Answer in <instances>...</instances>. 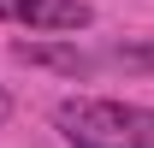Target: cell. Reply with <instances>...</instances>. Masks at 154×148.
I'll list each match as a JSON object with an SVG mask.
<instances>
[{
    "mask_svg": "<svg viewBox=\"0 0 154 148\" xmlns=\"http://www.w3.org/2000/svg\"><path fill=\"white\" fill-rule=\"evenodd\" d=\"M6 119H12V95L0 89V125H6Z\"/></svg>",
    "mask_w": 154,
    "mask_h": 148,
    "instance_id": "5b68a950",
    "label": "cell"
},
{
    "mask_svg": "<svg viewBox=\"0 0 154 148\" xmlns=\"http://www.w3.org/2000/svg\"><path fill=\"white\" fill-rule=\"evenodd\" d=\"M12 59L18 65H42V71H59V77H89L95 59L71 48V42H12Z\"/></svg>",
    "mask_w": 154,
    "mask_h": 148,
    "instance_id": "3957f363",
    "label": "cell"
},
{
    "mask_svg": "<svg viewBox=\"0 0 154 148\" xmlns=\"http://www.w3.org/2000/svg\"><path fill=\"white\" fill-rule=\"evenodd\" d=\"M83 0H0V24H30V30H89Z\"/></svg>",
    "mask_w": 154,
    "mask_h": 148,
    "instance_id": "7a4b0ae2",
    "label": "cell"
},
{
    "mask_svg": "<svg viewBox=\"0 0 154 148\" xmlns=\"http://www.w3.org/2000/svg\"><path fill=\"white\" fill-rule=\"evenodd\" d=\"M54 125L71 148H154V107H136V101L71 95L54 107Z\"/></svg>",
    "mask_w": 154,
    "mask_h": 148,
    "instance_id": "6da1fadb",
    "label": "cell"
},
{
    "mask_svg": "<svg viewBox=\"0 0 154 148\" xmlns=\"http://www.w3.org/2000/svg\"><path fill=\"white\" fill-rule=\"evenodd\" d=\"M107 59H113V65H125V71L154 77V42H119V48H107Z\"/></svg>",
    "mask_w": 154,
    "mask_h": 148,
    "instance_id": "277c9868",
    "label": "cell"
}]
</instances>
